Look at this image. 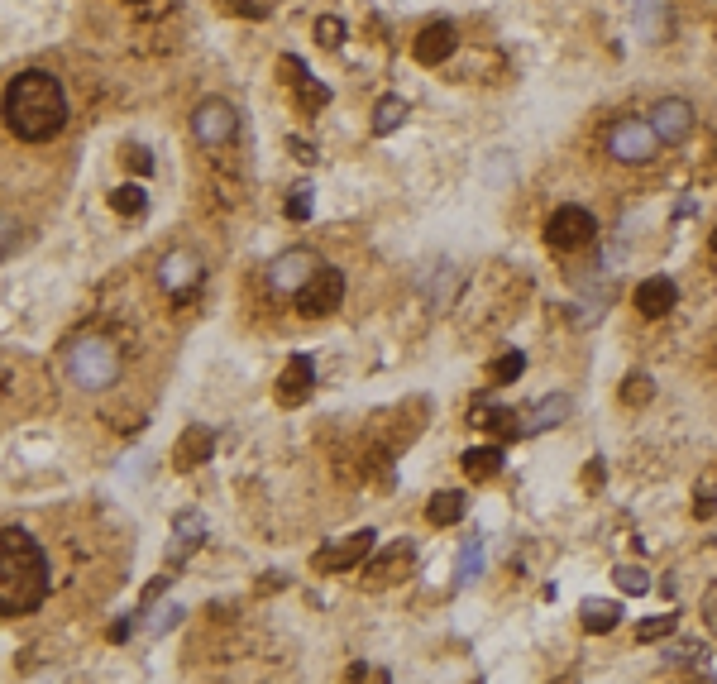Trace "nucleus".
Instances as JSON below:
<instances>
[{
  "label": "nucleus",
  "mask_w": 717,
  "mask_h": 684,
  "mask_svg": "<svg viewBox=\"0 0 717 684\" xmlns=\"http://www.w3.org/2000/svg\"><path fill=\"white\" fill-rule=\"evenodd\" d=\"M5 125L24 144H44L67 125V91L44 67H24L5 87Z\"/></svg>",
  "instance_id": "f257e3e1"
},
{
  "label": "nucleus",
  "mask_w": 717,
  "mask_h": 684,
  "mask_svg": "<svg viewBox=\"0 0 717 684\" xmlns=\"http://www.w3.org/2000/svg\"><path fill=\"white\" fill-rule=\"evenodd\" d=\"M48 589H53V570L44 546L24 527H5L0 531V613L24 618L44 603Z\"/></svg>",
  "instance_id": "f03ea898"
},
{
  "label": "nucleus",
  "mask_w": 717,
  "mask_h": 684,
  "mask_svg": "<svg viewBox=\"0 0 717 684\" xmlns=\"http://www.w3.org/2000/svg\"><path fill=\"white\" fill-rule=\"evenodd\" d=\"M63 369H67V378H72L77 388H87V393H106L110 383L120 378L125 359H120V345H115L110 335H77V340L67 345Z\"/></svg>",
  "instance_id": "7ed1b4c3"
},
{
  "label": "nucleus",
  "mask_w": 717,
  "mask_h": 684,
  "mask_svg": "<svg viewBox=\"0 0 717 684\" xmlns=\"http://www.w3.org/2000/svg\"><path fill=\"white\" fill-rule=\"evenodd\" d=\"M321 273V259H316V249H306V244H292V249H283L273 264H268V287L278 292V297H302L306 283Z\"/></svg>",
  "instance_id": "20e7f679"
},
{
  "label": "nucleus",
  "mask_w": 717,
  "mask_h": 684,
  "mask_svg": "<svg viewBox=\"0 0 717 684\" xmlns=\"http://www.w3.org/2000/svg\"><path fill=\"white\" fill-rule=\"evenodd\" d=\"M608 154L617 158V163L641 168V163H651V158L660 154V134L651 130V120H636V115H627V120H617V125L608 130Z\"/></svg>",
  "instance_id": "39448f33"
},
{
  "label": "nucleus",
  "mask_w": 717,
  "mask_h": 684,
  "mask_svg": "<svg viewBox=\"0 0 717 684\" xmlns=\"http://www.w3.org/2000/svg\"><path fill=\"white\" fill-rule=\"evenodd\" d=\"M373 546H378V531H373V527H359V531H349V536H340V541L321 546V551L311 555V570H321V574L359 570V565H364V560L373 555Z\"/></svg>",
  "instance_id": "423d86ee"
},
{
  "label": "nucleus",
  "mask_w": 717,
  "mask_h": 684,
  "mask_svg": "<svg viewBox=\"0 0 717 684\" xmlns=\"http://www.w3.org/2000/svg\"><path fill=\"white\" fill-rule=\"evenodd\" d=\"M593 240H598V221H593V211H584V206H555V216L545 221V244L560 249V254L584 249V244H593Z\"/></svg>",
  "instance_id": "0eeeda50"
},
{
  "label": "nucleus",
  "mask_w": 717,
  "mask_h": 684,
  "mask_svg": "<svg viewBox=\"0 0 717 684\" xmlns=\"http://www.w3.org/2000/svg\"><path fill=\"white\" fill-rule=\"evenodd\" d=\"M192 134L206 149H220V144H230L239 134V111L225 96H206V101H196L192 111Z\"/></svg>",
  "instance_id": "6e6552de"
},
{
  "label": "nucleus",
  "mask_w": 717,
  "mask_h": 684,
  "mask_svg": "<svg viewBox=\"0 0 717 684\" xmlns=\"http://www.w3.org/2000/svg\"><path fill=\"white\" fill-rule=\"evenodd\" d=\"M345 302V273L335 264H321V273L306 283V292L297 297V311L302 316H311V321H321V316H330V311Z\"/></svg>",
  "instance_id": "1a4fd4ad"
},
{
  "label": "nucleus",
  "mask_w": 717,
  "mask_h": 684,
  "mask_svg": "<svg viewBox=\"0 0 717 684\" xmlns=\"http://www.w3.org/2000/svg\"><path fill=\"white\" fill-rule=\"evenodd\" d=\"M646 120H651V130L660 134V144H684V139L694 134V125H698L694 106H689L684 96H665V101H655Z\"/></svg>",
  "instance_id": "9d476101"
},
{
  "label": "nucleus",
  "mask_w": 717,
  "mask_h": 684,
  "mask_svg": "<svg viewBox=\"0 0 717 684\" xmlns=\"http://www.w3.org/2000/svg\"><path fill=\"white\" fill-rule=\"evenodd\" d=\"M158 283H163L168 297L196 292V283H201V259H196L192 249H168V254L158 259Z\"/></svg>",
  "instance_id": "9b49d317"
},
{
  "label": "nucleus",
  "mask_w": 717,
  "mask_h": 684,
  "mask_svg": "<svg viewBox=\"0 0 717 684\" xmlns=\"http://www.w3.org/2000/svg\"><path fill=\"white\" fill-rule=\"evenodd\" d=\"M206 541V517L201 512H177L173 536H168V570H182Z\"/></svg>",
  "instance_id": "f8f14e48"
},
{
  "label": "nucleus",
  "mask_w": 717,
  "mask_h": 684,
  "mask_svg": "<svg viewBox=\"0 0 717 684\" xmlns=\"http://www.w3.org/2000/svg\"><path fill=\"white\" fill-rule=\"evenodd\" d=\"M459 48V29L450 20H435V24H426L421 34H416V44H412V53H416V63H426V67H440L450 53Z\"/></svg>",
  "instance_id": "ddd939ff"
},
{
  "label": "nucleus",
  "mask_w": 717,
  "mask_h": 684,
  "mask_svg": "<svg viewBox=\"0 0 717 684\" xmlns=\"http://www.w3.org/2000/svg\"><path fill=\"white\" fill-rule=\"evenodd\" d=\"M311 388H316V364H311L306 354H292L287 369L278 374V402H283V407H302V402L311 398Z\"/></svg>",
  "instance_id": "4468645a"
},
{
  "label": "nucleus",
  "mask_w": 717,
  "mask_h": 684,
  "mask_svg": "<svg viewBox=\"0 0 717 684\" xmlns=\"http://www.w3.org/2000/svg\"><path fill=\"white\" fill-rule=\"evenodd\" d=\"M674 302H679V287H674L670 278H660V273L636 287V311H641L646 321H660V316H665Z\"/></svg>",
  "instance_id": "2eb2a0df"
},
{
  "label": "nucleus",
  "mask_w": 717,
  "mask_h": 684,
  "mask_svg": "<svg viewBox=\"0 0 717 684\" xmlns=\"http://www.w3.org/2000/svg\"><path fill=\"white\" fill-rule=\"evenodd\" d=\"M216 455V431L211 426H187L177 441V469H196Z\"/></svg>",
  "instance_id": "dca6fc26"
},
{
  "label": "nucleus",
  "mask_w": 717,
  "mask_h": 684,
  "mask_svg": "<svg viewBox=\"0 0 717 684\" xmlns=\"http://www.w3.org/2000/svg\"><path fill=\"white\" fill-rule=\"evenodd\" d=\"M569 412H574L569 393H550V398H541L531 412H526V436H541V431H550V426H560Z\"/></svg>",
  "instance_id": "f3484780"
},
{
  "label": "nucleus",
  "mask_w": 717,
  "mask_h": 684,
  "mask_svg": "<svg viewBox=\"0 0 717 684\" xmlns=\"http://www.w3.org/2000/svg\"><path fill=\"white\" fill-rule=\"evenodd\" d=\"M464 512H469V498H464L459 488H440L431 503H426V522H431V527H455V522H464Z\"/></svg>",
  "instance_id": "a211bd4d"
},
{
  "label": "nucleus",
  "mask_w": 717,
  "mask_h": 684,
  "mask_svg": "<svg viewBox=\"0 0 717 684\" xmlns=\"http://www.w3.org/2000/svg\"><path fill=\"white\" fill-rule=\"evenodd\" d=\"M459 464H464V474H469L474 484H488L502 469V445H474V450L459 455Z\"/></svg>",
  "instance_id": "6ab92c4d"
},
{
  "label": "nucleus",
  "mask_w": 717,
  "mask_h": 684,
  "mask_svg": "<svg viewBox=\"0 0 717 684\" xmlns=\"http://www.w3.org/2000/svg\"><path fill=\"white\" fill-rule=\"evenodd\" d=\"M579 613H584V618H579V622H584V632H593V637H608L612 627L622 622V608H617L612 598H588Z\"/></svg>",
  "instance_id": "aec40b11"
},
{
  "label": "nucleus",
  "mask_w": 717,
  "mask_h": 684,
  "mask_svg": "<svg viewBox=\"0 0 717 684\" xmlns=\"http://www.w3.org/2000/svg\"><path fill=\"white\" fill-rule=\"evenodd\" d=\"M478 574H483V536H469L459 546V560H455V589H469Z\"/></svg>",
  "instance_id": "412c9836"
},
{
  "label": "nucleus",
  "mask_w": 717,
  "mask_h": 684,
  "mask_svg": "<svg viewBox=\"0 0 717 684\" xmlns=\"http://www.w3.org/2000/svg\"><path fill=\"white\" fill-rule=\"evenodd\" d=\"M402 120H407V101H402V96H383V101L373 106V134H378V139L392 130H402Z\"/></svg>",
  "instance_id": "4be33fe9"
},
{
  "label": "nucleus",
  "mask_w": 717,
  "mask_h": 684,
  "mask_svg": "<svg viewBox=\"0 0 717 684\" xmlns=\"http://www.w3.org/2000/svg\"><path fill=\"white\" fill-rule=\"evenodd\" d=\"M110 211H115V216H144V211H149V192H144L139 182H125V187L110 192Z\"/></svg>",
  "instance_id": "5701e85b"
},
{
  "label": "nucleus",
  "mask_w": 717,
  "mask_h": 684,
  "mask_svg": "<svg viewBox=\"0 0 717 684\" xmlns=\"http://www.w3.org/2000/svg\"><path fill=\"white\" fill-rule=\"evenodd\" d=\"M526 374V354L522 350H507V354H498L493 364H488V383H517V378Z\"/></svg>",
  "instance_id": "b1692460"
},
{
  "label": "nucleus",
  "mask_w": 717,
  "mask_h": 684,
  "mask_svg": "<svg viewBox=\"0 0 717 684\" xmlns=\"http://www.w3.org/2000/svg\"><path fill=\"white\" fill-rule=\"evenodd\" d=\"M297 91V111L302 115H316V111H326L330 106V87L326 82H316V77H306L302 87H292Z\"/></svg>",
  "instance_id": "393cba45"
},
{
  "label": "nucleus",
  "mask_w": 717,
  "mask_h": 684,
  "mask_svg": "<svg viewBox=\"0 0 717 684\" xmlns=\"http://www.w3.org/2000/svg\"><path fill=\"white\" fill-rule=\"evenodd\" d=\"M311 201H316V187L311 182H297V187H287V221H311Z\"/></svg>",
  "instance_id": "a878e982"
},
{
  "label": "nucleus",
  "mask_w": 717,
  "mask_h": 684,
  "mask_svg": "<svg viewBox=\"0 0 717 684\" xmlns=\"http://www.w3.org/2000/svg\"><path fill=\"white\" fill-rule=\"evenodd\" d=\"M612 584H617L622 594H631V598L651 594V579H646V570H641V565H617V570H612Z\"/></svg>",
  "instance_id": "bb28decb"
},
{
  "label": "nucleus",
  "mask_w": 717,
  "mask_h": 684,
  "mask_svg": "<svg viewBox=\"0 0 717 684\" xmlns=\"http://www.w3.org/2000/svg\"><path fill=\"white\" fill-rule=\"evenodd\" d=\"M617 398L627 402V407H646V402L655 398L651 374H627V378H622V393H617Z\"/></svg>",
  "instance_id": "cd10ccee"
},
{
  "label": "nucleus",
  "mask_w": 717,
  "mask_h": 684,
  "mask_svg": "<svg viewBox=\"0 0 717 684\" xmlns=\"http://www.w3.org/2000/svg\"><path fill=\"white\" fill-rule=\"evenodd\" d=\"M674 627H679V613H660V618H646L641 627H636V641H641V646H651V641H660V637H674Z\"/></svg>",
  "instance_id": "c85d7f7f"
},
{
  "label": "nucleus",
  "mask_w": 717,
  "mask_h": 684,
  "mask_svg": "<svg viewBox=\"0 0 717 684\" xmlns=\"http://www.w3.org/2000/svg\"><path fill=\"white\" fill-rule=\"evenodd\" d=\"M177 622H182V608H177V603H163L153 618H144V632H149V637H168Z\"/></svg>",
  "instance_id": "c756f323"
},
{
  "label": "nucleus",
  "mask_w": 717,
  "mask_h": 684,
  "mask_svg": "<svg viewBox=\"0 0 717 684\" xmlns=\"http://www.w3.org/2000/svg\"><path fill=\"white\" fill-rule=\"evenodd\" d=\"M225 10L239 15V20H268L278 10V0H225Z\"/></svg>",
  "instance_id": "7c9ffc66"
},
{
  "label": "nucleus",
  "mask_w": 717,
  "mask_h": 684,
  "mask_svg": "<svg viewBox=\"0 0 717 684\" xmlns=\"http://www.w3.org/2000/svg\"><path fill=\"white\" fill-rule=\"evenodd\" d=\"M316 44L321 48L345 44V20H340V15H321V20H316Z\"/></svg>",
  "instance_id": "2f4dec72"
},
{
  "label": "nucleus",
  "mask_w": 717,
  "mask_h": 684,
  "mask_svg": "<svg viewBox=\"0 0 717 684\" xmlns=\"http://www.w3.org/2000/svg\"><path fill=\"white\" fill-rule=\"evenodd\" d=\"M694 517H698V522L717 517V488H713V484H698V493H694Z\"/></svg>",
  "instance_id": "473e14b6"
},
{
  "label": "nucleus",
  "mask_w": 717,
  "mask_h": 684,
  "mask_svg": "<svg viewBox=\"0 0 717 684\" xmlns=\"http://www.w3.org/2000/svg\"><path fill=\"white\" fill-rule=\"evenodd\" d=\"M120 158H125V168H130L134 177H149L153 173V154H149V149H139V144H130Z\"/></svg>",
  "instance_id": "72a5a7b5"
},
{
  "label": "nucleus",
  "mask_w": 717,
  "mask_h": 684,
  "mask_svg": "<svg viewBox=\"0 0 717 684\" xmlns=\"http://www.w3.org/2000/svg\"><path fill=\"white\" fill-rule=\"evenodd\" d=\"M703 627H708V637L717 641V579L703 589Z\"/></svg>",
  "instance_id": "f704fd0d"
},
{
  "label": "nucleus",
  "mask_w": 717,
  "mask_h": 684,
  "mask_svg": "<svg viewBox=\"0 0 717 684\" xmlns=\"http://www.w3.org/2000/svg\"><path fill=\"white\" fill-rule=\"evenodd\" d=\"M287 154L297 158V163H316V144H311V139H297V134H292V139H287Z\"/></svg>",
  "instance_id": "c9c22d12"
},
{
  "label": "nucleus",
  "mask_w": 717,
  "mask_h": 684,
  "mask_svg": "<svg viewBox=\"0 0 717 684\" xmlns=\"http://www.w3.org/2000/svg\"><path fill=\"white\" fill-rule=\"evenodd\" d=\"M15 230H20V225L5 221V259H15Z\"/></svg>",
  "instance_id": "e433bc0d"
},
{
  "label": "nucleus",
  "mask_w": 717,
  "mask_h": 684,
  "mask_svg": "<svg viewBox=\"0 0 717 684\" xmlns=\"http://www.w3.org/2000/svg\"><path fill=\"white\" fill-rule=\"evenodd\" d=\"M125 637H130V618H125V622H115V627H110V641H125Z\"/></svg>",
  "instance_id": "4c0bfd02"
},
{
  "label": "nucleus",
  "mask_w": 717,
  "mask_h": 684,
  "mask_svg": "<svg viewBox=\"0 0 717 684\" xmlns=\"http://www.w3.org/2000/svg\"><path fill=\"white\" fill-rule=\"evenodd\" d=\"M708 249H713V254H717V225H713V235H708Z\"/></svg>",
  "instance_id": "58836bf2"
}]
</instances>
